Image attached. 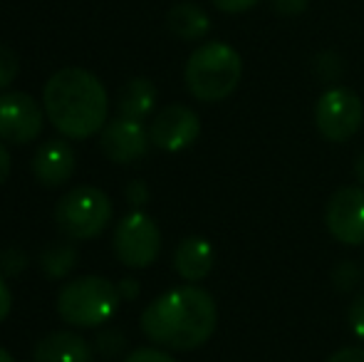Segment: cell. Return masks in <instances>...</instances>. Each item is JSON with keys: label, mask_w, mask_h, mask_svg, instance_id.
Listing matches in <instances>:
<instances>
[{"label": "cell", "mask_w": 364, "mask_h": 362, "mask_svg": "<svg viewBox=\"0 0 364 362\" xmlns=\"http://www.w3.org/2000/svg\"><path fill=\"white\" fill-rule=\"evenodd\" d=\"M77 156L65 139L45 142L33 156V176L45 188H58L68 183L75 174Z\"/></svg>", "instance_id": "12"}, {"label": "cell", "mask_w": 364, "mask_h": 362, "mask_svg": "<svg viewBox=\"0 0 364 362\" xmlns=\"http://www.w3.org/2000/svg\"><path fill=\"white\" fill-rule=\"evenodd\" d=\"M213 268V246L206 238L188 236L173 251V271L188 283L203 280Z\"/></svg>", "instance_id": "14"}, {"label": "cell", "mask_w": 364, "mask_h": 362, "mask_svg": "<svg viewBox=\"0 0 364 362\" xmlns=\"http://www.w3.org/2000/svg\"><path fill=\"white\" fill-rule=\"evenodd\" d=\"M139 323L154 345L168 350H196L211 340L218 323V308L208 290L181 285L151 300Z\"/></svg>", "instance_id": "1"}, {"label": "cell", "mask_w": 364, "mask_h": 362, "mask_svg": "<svg viewBox=\"0 0 364 362\" xmlns=\"http://www.w3.org/2000/svg\"><path fill=\"white\" fill-rule=\"evenodd\" d=\"M28 266V256L23 253V248H5L0 253V271L5 275H18L23 273V268Z\"/></svg>", "instance_id": "19"}, {"label": "cell", "mask_w": 364, "mask_h": 362, "mask_svg": "<svg viewBox=\"0 0 364 362\" xmlns=\"http://www.w3.org/2000/svg\"><path fill=\"white\" fill-rule=\"evenodd\" d=\"M325 226L342 246L364 243V186H342L325 206Z\"/></svg>", "instance_id": "8"}, {"label": "cell", "mask_w": 364, "mask_h": 362, "mask_svg": "<svg viewBox=\"0 0 364 362\" xmlns=\"http://www.w3.org/2000/svg\"><path fill=\"white\" fill-rule=\"evenodd\" d=\"M275 13L285 15V18H295V15L305 13L307 0H273Z\"/></svg>", "instance_id": "25"}, {"label": "cell", "mask_w": 364, "mask_h": 362, "mask_svg": "<svg viewBox=\"0 0 364 362\" xmlns=\"http://www.w3.org/2000/svg\"><path fill=\"white\" fill-rule=\"evenodd\" d=\"M355 171H357V176H360V181L364 183V154L357 159V169Z\"/></svg>", "instance_id": "31"}, {"label": "cell", "mask_w": 364, "mask_h": 362, "mask_svg": "<svg viewBox=\"0 0 364 362\" xmlns=\"http://www.w3.org/2000/svg\"><path fill=\"white\" fill-rule=\"evenodd\" d=\"M43 105L55 129L70 139H87L105 129L109 97L100 78L82 68H63L48 80Z\"/></svg>", "instance_id": "2"}, {"label": "cell", "mask_w": 364, "mask_h": 362, "mask_svg": "<svg viewBox=\"0 0 364 362\" xmlns=\"http://www.w3.org/2000/svg\"><path fill=\"white\" fill-rule=\"evenodd\" d=\"M364 122V105L350 87H330L315 105L317 132L327 142H347L360 132Z\"/></svg>", "instance_id": "6"}, {"label": "cell", "mask_w": 364, "mask_h": 362, "mask_svg": "<svg viewBox=\"0 0 364 362\" xmlns=\"http://www.w3.org/2000/svg\"><path fill=\"white\" fill-rule=\"evenodd\" d=\"M213 5L220 10V13H230V15H238V13H245V10L255 8L260 0H211Z\"/></svg>", "instance_id": "23"}, {"label": "cell", "mask_w": 364, "mask_h": 362, "mask_svg": "<svg viewBox=\"0 0 364 362\" xmlns=\"http://www.w3.org/2000/svg\"><path fill=\"white\" fill-rule=\"evenodd\" d=\"M114 253L127 268H146L161 253V231L149 213L134 211L114 231Z\"/></svg>", "instance_id": "7"}, {"label": "cell", "mask_w": 364, "mask_h": 362, "mask_svg": "<svg viewBox=\"0 0 364 362\" xmlns=\"http://www.w3.org/2000/svg\"><path fill=\"white\" fill-rule=\"evenodd\" d=\"M119 288L102 275H82L63 285L58 295V313L75 328H100L114 318L119 308Z\"/></svg>", "instance_id": "4"}, {"label": "cell", "mask_w": 364, "mask_h": 362, "mask_svg": "<svg viewBox=\"0 0 364 362\" xmlns=\"http://www.w3.org/2000/svg\"><path fill=\"white\" fill-rule=\"evenodd\" d=\"M8 176H10V151L0 144V186H3Z\"/></svg>", "instance_id": "30"}, {"label": "cell", "mask_w": 364, "mask_h": 362, "mask_svg": "<svg viewBox=\"0 0 364 362\" xmlns=\"http://www.w3.org/2000/svg\"><path fill=\"white\" fill-rule=\"evenodd\" d=\"M243 78V58L228 43H203L191 53L183 70L186 87L201 102H220L230 97Z\"/></svg>", "instance_id": "3"}, {"label": "cell", "mask_w": 364, "mask_h": 362, "mask_svg": "<svg viewBox=\"0 0 364 362\" xmlns=\"http://www.w3.org/2000/svg\"><path fill=\"white\" fill-rule=\"evenodd\" d=\"M201 134V119L193 110L183 105H168L154 117L149 129L154 147L164 151H183Z\"/></svg>", "instance_id": "10"}, {"label": "cell", "mask_w": 364, "mask_h": 362, "mask_svg": "<svg viewBox=\"0 0 364 362\" xmlns=\"http://www.w3.org/2000/svg\"><path fill=\"white\" fill-rule=\"evenodd\" d=\"M327 362H364V348H342L332 353Z\"/></svg>", "instance_id": "26"}, {"label": "cell", "mask_w": 364, "mask_h": 362, "mask_svg": "<svg viewBox=\"0 0 364 362\" xmlns=\"http://www.w3.org/2000/svg\"><path fill=\"white\" fill-rule=\"evenodd\" d=\"M154 105H156V87L151 80L146 78H134L122 87L119 92V112L122 117L129 119H144L151 115Z\"/></svg>", "instance_id": "16"}, {"label": "cell", "mask_w": 364, "mask_h": 362, "mask_svg": "<svg viewBox=\"0 0 364 362\" xmlns=\"http://www.w3.org/2000/svg\"><path fill=\"white\" fill-rule=\"evenodd\" d=\"M166 25L181 40H201L211 30L206 10L196 3H176L166 15Z\"/></svg>", "instance_id": "15"}, {"label": "cell", "mask_w": 364, "mask_h": 362, "mask_svg": "<svg viewBox=\"0 0 364 362\" xmlns=\"http://www.w3.org/2000/svg\"><path fill=\"white\" fill-rule=\"evenodd\" d=\"M92 345L73 330L50 333L35 345L33 362H92Z\"/></svg>", "instance_id": "13"}, {"label": "cell", "mask_w": 364, "mask_h": 362, "mask_svg": "<svg viewBox=\"0 0 364 362\" xmlns=\"http://www.w3.org/2000/svg\"><path fill=\"white\" fill-rule=\"evenodd\" d=\"M77 248L73 243H53L40 256V268L48 278H65L77 266Z\"/></svg>", "instance_id": "17"}, {"label": "cell", "mask_w": 364, "mask_h": 362, "mask_svg": "<svg viewBox=\"0 0 364 362\" xmlns=\"http://www.w3.org/2000/svg\"><path fill=\"white\" fill-rule=\"evenodd\" d=\"M112 201L97 186H75L55 206V223L73 241L95 238L109 226Z\"/></svg>", "instance_id": "5"}, {"label": "cell", "mask_w": 364, "mask_h": 362, "mask_svg": "<svg viewBox=\"0 0 364 362\" xmlns=\"http://www.w3.org/2000/svg\"><path fill=\"white\" fill-rule=\"evenodd\" d=\"M0 362H15V360L10 358V353H8V350H3V348H0Z\"/></svg>", "instance_id": "32"}, {"label": "cell", "mask_w": 364, "mask_h": 362, "mask_svg": "<svg viewBox=\"0 0 364 362\" xmlns=\"http://www.w3.org/2000/svg\"><path fill=\"white\" fill-rule=\"evenodd\" d=\"M127 345L124 335L117 333V330H107V333L100 335V340H97V348H100L102 355H107V358H112V355H117L122 348Z\"/></svg>", "instance_id": "20"}, {"label": "cell", "mask_w": 364, "mask_h": 362, "mask_svg": "<svg viewBox=\"0 0 364 362\" xmlns=\"http://www.w3.org/2000/svg\"><path fill=\"white\" fill-rule=\"evenodd\" d=\"M350 328L364 343V293L357 295L355 303L350 305Z\"/></svg>", "instance_id": "21"}, {"label": "cell", "mask_w": 364, "mask_h": 362, "mask_svg": "<svg viewBox=\"0 0 364 362\" xmlns=\"http://www.w3.org/2000/svg\"><path fill=\"white\" fill-rule=\"evenodd\" d=\"M149 132L144 129L139 119L119 117V119L105 124L100 137V147L105 156L114 164H132L141 159L149 149Z\"/></svg>", "instance_id": "11"}, {"label": "cell", "mask_w": 364, "mask_h": 362, "mask_svg": "<svg viewBox=\"0 0 364 362\" xmlns=\"http://www.w3.org/2000/svg\"><path fill=\"white\" fill-rule=\"evenodd\" d=\"M10 308H13V293H10L8 283L0 278V323L10 315Z\"/></svg>", "instance_id": "28"}, {"label": "cell", "mask_w": 364, "mask_h": 362, "mask_svg": "<svg viewBox=\"0 0 364 362\" xmlns=\"http://www.w3.org/2000/svg\"><path fill=\"white\" fill-rule=\"evenodd\" d=\"M117 288H119L122 298H127V300H132V298H136V295H139V283H136V280H132V278H124L119 285H117Z\"/></svg>", "instance_id": "29"}, {"label": "cell", "mask_w": 364, "mask_h": 362, "mask_svg": "<svg viewBox=\"0 0 364 362\" xmlns=\"http://www.w3.org/2000/svg\"><path fill=\"white\" fill-rule=\"evenodd\" d=\"M337 275H342V280H337V288H342V290H350L352 285H355V280H357V268H355V263H340V268H337Z\"/></svg>", "instance_id": "27"}, {"label": "cell", "mask_w": 364, "mask_h": 362, "mask_svg": "<svg viewBox=\"0 0 364 362\" xmlns=\"http://www.w3.org/2000/svg\"><path fill=\"white\" fill-rule=\"evenodd\" d=\"M43 132V110L25 92L0 95V139L8 144H30Z\"/></svg>", "instance_id": "9"}, {"label": "cell", "mask_w": 364, "mask_h": 362, "mask_svg": "<svg viewBox=\"0 0 364 362\" xmlns=\"http://www.w3.org/2000/svg\"><path fill=\"white\" fill-rule=\"evenodd\" d=\"M124 362H176L168 353L164 350H156V348H139L129 355Z\"/></svg>", "instance_id": "22"}, {"label": "cell", "mask_w": 364, "mask_h": 362, "mask_svg": "<svg viewBox=\"0 0 364 362\" xmlns=\"http://www.w3.org/2000/svg\"><path fill=\"white\" fill-rule=\"evenodd\" d=\"M127 201H129L132 206H144V203L149 201L146 181H141V179L132 181L129 186H127Z\"/></svg>", "instance_id": "24"}, {"label": "cell", "mask_w": 364, "mask_h": 362, "mask_svg": "<svg viewBox=\"0 0 364 362\" xmlns=\"http://www.w3.org/2000/svg\"><path fill=\"white\" fill-rule=\"evenodd\" d=\"M15 78H18V55L8 45H0V90L10 87Z\"/></svg>", "instance_id": "18"}]
</instances>
